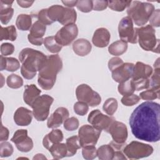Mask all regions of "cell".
<instances>
[{"label":"cell","mask_w":160,"mask_h":160,"mask_svg":"<svg viewBox=\"0 0 160 160\" xmlns=\"http://www.w3.org/2000/svg\"><path fill=\"white\" fill-rule=\"evenodd\" d=\"M131 132L138 139L155 142L160 139V105L146 101L139 105L129 118Z\"/></svg>","instance_id":"6da1fadb"},{"label":"cell","mask_w":160,"mask_h":160,"mask_svg":"<svg viewBox=\"0 0 160 160\" xmlns=\"http://www.w3.org/2000/svg\"><path fill=\"white\" fill-rule=\"evenodd\" d=\"M62 68V62L58 54L46 57L38 73V82L44 90H50L54 86L58 73Z\"/></svg>","instance_id":"7a4b0ae2"},{"label":"cell","mask_w":160,"mask_h":160,"mask_svg":"<svg viewBox=\"0 0 160 160\" xmlns=\"http://www.w3.org/2000/svg\"><path fill=\"white\" fill-rule=\"evenodd\" d=\"M46 57L42 52L32 48H26L22 49L19 54L22 76L26 79L34 78Z\"/></svg>","instance_id":"3957f363"},{"label":"cell","mask_w":160,"mask_h":160,"mask_svg":"<svg viewBox=\"0 0 160 160\" xmlns=\"http://www.w3.org/2000/svg\"><path fill=\"white\" fill-rule=\"evenodd\" d=\"M154 10V6L151 3L134 1L128 7L127 14L136 25L142 26L148 22Z\"/></svg>","instance_id":"277c9868"},{"label":"cell","mask_w":160,"mask_h":160,"mask_svg":"<svg viewBox=\"0 0 160 160\" xmlns=\"http://www.w3.org/2000/svg\"><path fill=\"white\" fill-rule=\"evenodd\" d=\"M137 38L138 42L142 49L159 53V39L156 38V31L151 25L137 28Z\"/></svg>","instance_id":"5b68a950"},{"label":"cell","mask_w":160,"mask_h":160,"mask_svg":"<svg viewBox=\"0 0 160 160\" xmlns=\"http://www.w3.org/2000/svg\"><path fill=\"white\" fill-rule=\"evenodd\" d=\"M47 13L52 23L58 21L64 26L75 24L77 18V13L74 9L64 8L58 4L47 8Z\"/></svg>","instance_id":"8992f818"},{"label":"cell","mask_w":160,"mask_h":160,"mask_svg":"<svg viewBox=\"0 0 160 160\" xmlns=\"http://www.w3.org/2000/svg\"><path fill=\"white\" fill-rule=\"evenodd\" d=\"M111 135L112 141L109 144L115 149H121L124 145L128 138V129L122 122L114 120L106 131Z\"/></svg>","instance_id":"52a82bcc"},{"label":"cell","mask_w":160,"mask_h":160,"mask_svg":"<svg viewBox=\"0 0 160 160\" xmlns=\"http://www.w3.org/2000/svg\"><path fill=\"white\" fill-rule=\"evenodd\" d=\"M54 98L49 95L43 94L39 96L32 104V114L38 121H45L49 114V109Z\"/></svg>","instance_id":"ba28073f"},{"label":"cell","mask_w":160,"mask_h":160,"mask_svg":"<svg viewBox=\"0 0 160 160\" xmlns=\"http://www.w3.org/2000/svg\"><path fill=\"white\" fill-rule=\"evenodd\" d=\"M153 148L149 144L134 141L123 149V153L131 159H138L149 156L153 152Z\"/></svg>","instance_id":"9c48e42d"},{"label":"cell","mask_w":160,"mask_h":160,"mask_svg":"<svg viewBox=\"0 0 160 160\" xmlns=\"http://www.w3.org/2000/svg\"><path fill=\"white\" fill-rule=\"evenodd\" d=\"M118 32L121 40L132 44L137 43V28H134L133 22L129 16L124 17L120 21Z\"/></svg>","instance_id":"30bf717a"},{"label":"cell","mask_w":160,"mask_h":160,"mask_svg":"<svg viewBox=\"0 0 160 160\" xmlns=\"http://www.w3.org/2000/svg\"><path fill=\"white\" fill-rule=\"evenodd\" d=\"M76 96L79 101L84 102L91 107L97 106L101 102L99 93L86 84H81L76 88Z\"/></svg>","instance_id":"8fae6325"},{"label":"cell","mask_w":160,"mask_h":160,"mask_svg":"<svg viewBox=\"0 0 160 160\" xmlns=\"http://www.w3.org/2000/svg\"><path fill=\"white\" fill-rule=\"evenodd\" d=\"M101 131L94 128L92 125L84 124L78 131L79 142L81 148L95 146L100 137Z\"/></svg>","instance_id":"7c38bea8"},{"label":"cell","mask_w":160,"mask_h":160,"mask_svg":"<svg viewBox=\"0 0 160 160\" xmlns=\"http://www.w3.org/2000/svg\"><path fill=\"white\" fill-rule=\"evenodd\" d=\"M78 28L76 24L65 25L56 34V41L62 46H69L78 36Z\"/></svg>","instance_id":"4fadbf2b"},{"label":"cell","mask_w":160,"mask_h":160,"mask_svg":"<svg viewBox=\"0 0 160 160\" xmlns=\"http://www.w3.org/2000/svg\"><path fill=\"white\" fill-rule=\"evenodd\" d=\"M115 118L111 116L102 114L99 109L92 111L88 115V121L96 129L100 131H105L109 128Z\"/></svg>","instance_id":"5bb4252c"},{"label":"cell","mask_w":160,"mask_h":160,"mask_svg":"<svg viewBox=\"0 0 160 160\" xmlns=\"http://www.w3.org/2000/svg\"><path fill=\"white\" fill-rule=\"evenodd\" d=\"M11 141L15 144L17 149L23 152H29L33 148V141L28 136L26 129H18L14 133Z\"/></svg>","instance_id":"9a60e30c"},{"label":"cell","mask_w":160,"mask_h":160,"mask_svg":"<svg viewBox=\"0 0 160 160\" xmlns=\"http://www.w3.org/2000/svg\"><path fill=\"white\" fill-rule=\"evenodd\" d=\"M46 26L36 21L32 25L30 32L28 35V39L30 43L35 46H41L44 42L43 36L45 34Z\"/></svg>","instance_id":"2e32d148"},{"label":"cell","mask_w":160,"mask_h":160,"mask_svg":"<svg viewBox=\"0 0 160 160\" xmlns=\"http://www.w3.org/2000/svg\"><path fill=\"white\" fill-rule=\"evenodd\" d=\"M134 64L131 62H124L112 71V79L118 83H121L131 78Z\"/></svg>","instance_id":"e0dca14e"},{"label":"cell","mask_w":160,"mask_h":160,"mask_svg":"<svg viewBox=\"0 0 160 160\" xmlns=\"http://www.w3.org/2000/svg\"><path fill=\"white\" fill-rule=\"evenodd\" d=\"M69 115L68 110L64 107L57 108L55 111L50 116L47 121V126L48 128L55 129L59 127Z\"/></svg>","instance_id":"ac0fdd59"},{"label":"cell","mask_w":160,"mask_h":160,"mask_svg":"<svg viewBox=\"0 0 160 160\" xmlns=\"http://www.w3.org/2000/svg\"><path fill=\"white\" fill-rule=\"evenodd\" d=\"M32 116V111L24 107H20L16 110L13 118L18 126H27L31 124Z\"/></svg>","instance_id":"d6986e66"},{"label":"cell","mask_w":160,"mask_h":160,"mask_svg":"<svg viewBox=\"0 0 160 160\" xmlns=\"http://www.w3.org/2000/svg\"><path fill=\"white\" fill-rule=\"evenodd\" d=\"M111 34L109 31L104 28L97 29L93 34L92 42L98 48H105L109 42Z\"/></svg>","instance_id":"ffe728a7"},{"label":"cell","mask_w":160,"mask_h":160,"mask_svg":"<svg viewBox=\"0 0 160 160\" xmlns=\"http://www.w3.org/2000/svg\"><path fill=\"white\" fill-rule=\"evenodd\" d=\"M152 72V68L151 66L138 61L134 66L131 79L137 80L140 79H149Z\"/></svg>","instance_id":"44dd1931"},{"label":"cell","mask_w":160,"mask_h":160,"mask_svg":"<svg viewBox=\"0 0 160 160\" xmlns=\"http://www.w3.org/2000/svg\"><path fill=\"white\" fill-rule=\"evenodd\" d=\"M13 2L9 0L0 1V20L4 24H7L13 16L14 9L12 8Z\"/></svg>","instance_id":"7402d4cb"},{"label":"cell","mask_w":160,"mask_h":160,"mask_svg":"<svg viewBox=\"0 0 160 160\" xmlns=\"http://www.w3.org/2000/svg\"><path fill=\"white\" fill-rule=\"evenodd\" d=\"M92 46L90 42L84 38L76 40L72 44L73 51L79 56H85L90 53Z\"/></svg>","instance_id":"603a6c76"},{"label":"cell","mask_w":160,"mask_h":160,"mask_svg":"<svg viewBox=\"0 0 160 160\" xmlns=\"http://www.w3.org/2000/svg\"><path fill=\"white\" fill-rule=\"evenodd\" d=\"M41 91L35 84L26 85L23 93L24 102L31 106L34 101L40 96Z\"/></svg>","instance_id":"cb8c5ba5"},{"label":"cell","mask_w":160,"mask_h":160,"mask_svg":"<svg viewBox=\"0 0 160 160\" xmlns=\"http://www.w3.org/2000/svg\"><path fill=\"white\" fill-rule=\"evenodd\" d=\"M63 139V134L60 129H52L42 139L43 146L49 149L54 144L61 142Z\"/></svg>","instance_id":"d4e9b609"},{"label":"cell","mask_w":160,"mask_h":160,"mask_svg":"<svg viewBox=\"0 0 160 160\" xmlns=\"http://www.w3.org/2000/svg\"><path fill=\"white\" fill-rule=\"evenodd\" d=\"M20 68L19 61L12 57L7 58L2 55L0 56V69L6 70L10 72L17 71Z\"/></svg>","instance_id":"484cf974"},{"label":"cell","mask_w":160,"mask_h":160,"mask_svg":"<svg viewBox=\"0 0 160 160\" xmlns=\"http://www.w3.org/2000/svg\"><path fill=\"white\" fill-rule=\"evenodd\" d=\"M52 158L55 159H62L67 157V147L65 143H57L51 146L48 149Z\"/></svg>","instance_id":"4316f807"},{"label":"cell","mask_w":160,"mask_h":160,"mask_svg":"<svg viewBox=\"0 0 160 160\" xmlns=\"http://www.w3.org/2000/svg\"><path fill=\"white\" fill-rule=\"evenodd\" d=\"M128 49L127 42L122 41L118 40L112 44H111L108 47L109 52L115 56H118L124 54Z\"/></svg>","instance_id":"83f0119b"},{"label":"cell","mask_w":160,"mask_h":160,"mask_svg":"<svg viewBox=\"0 0 160 160\" xmlns=\"http://www.w3.org/2000/svg\"><path fill=\"white\" fill-rule=\"evenodd\" d=\"M16 25L18 29L21 31H28L32 26L31 16L26 14H21L18 15L16 21Z\"/></svg>","instance_id":"f1b7e54d"},{"label":"cell","mask_w":160,"mask_h":160,"mask_svg":"<svg viewBox=\"0 0 160 160\" xmlns=\"http://www.w3.org/2000/svg\"><path fill=\"white\" fill-rule=\"evenodd\" d=\"M114 152L110 144H104L97 149V156L101 160H111L113 159Z\"/></svg>","instance_id":"f546056e"},{"label":"cell","mask_w":160,"mask_h":160,"mask_svg":"<svg viewBox=\"0 0 160 160\" xmlns=\"http://www.w3.org/2000/svg\"><path fill=\"white\" fill-rule=\"evenodd\" d=\"M66 147H67V157H71L74 156L76 152L78 149L81 148L79 142L78 136H73L68 138L66 139Z\"/></svg>","instance_id":"4dcf8cb0"},{"label":"cell","mask_w":160,"mask_h":160,"mask_svg":"<svg viewBox=\"0 0 160 160\" xmlns=\"http://www.w3.org/2000/svg\"><path fill=\"white\" fill-rule=\"evenodd\" d=\"M0 41L9 40L14 41L17 38V32L14 26H9L7 27H1Z\"/></svg>","instance_id":"1f68e13d"},{"label":"cell","mask_w":160,"mask_h":160,"mask_svg":"<svg viewBox=\"0 0 160 160\" xmlns=\"http://www.w3.org/2000/svg\"><path fill=\"white\" fill-rule=\"evenodd\" d=\"M45 48L51 53H58L62 49V46L60 45L56 40L54 36H48L44 39L43 42Z\"/></svg>","instance_id":"d6a6232c"},{"label":"cell","mask_w":160,"mask_h":160,"mask_svg":"<svg viewBox=\"0 0 160 160\" xmlns=\"http://www.w3.org/2000/svg\"><path fill=\"white\" fill-rule=\"evenodd\" d=\"M159 87H151L139 94V97L143 100L151 101L159 98Z\"/></svg>","instance_id":"836d02e7"},{"label":"cell","mask_w":160,"mask_h":160,"mask_svg":"<svg viewBox=\"0 0 160 160\" xmlns=\"http://www.w3.org/2000/svg\"><path fill=\"white\" fill-rule=\"evenodd\" d=\"M118 90L119 93L123 96L133 94V92L135 91V88L132 81L130 79L124 82L119 83L118 86Z\"/></svg>","instance_id":"e575fe53"},{"label":"cell","mask_w":160,"mask_h":160,"mask_svg":"<svg viewBox=\"0 0 160 160\" xmlns=\"http://www.w3.org/2000/svg\"><path fill=\"white\" fill-rule=\"evenodd\" d=\"M118 105L117 100L115 98H110L105 101L102 106V109L108 115L112 116L118 109Z\"/></svg>","instance_id":"d590c367"},{"label":"cell","mask_w":160,"mask_h":160,"mask_svg":"<svg viewBox=\"0 0 160 160\" xmlns=\"http://www.w3.org/2000/svg\"><path fill=\"white\" fill-rule=\"evenodd\" d=\"M6 83L9 88L12 89H18L23 85V80L19 75L11 74L8 76Z\"/></svg>","instance_id":"8d00e7d4"},{"label":"cell","mask_w":160,"mask_h":160,"mask_svg":"<svg viewBox=\"0 0 160 160\" xmlns=\"http://www.w3.org/2000/svg\"><path fill=\"white\" fill-rule=\"evenodd\" d=\"M131 3V1H109L108 6L113 11L121 12L128 8Z\"/></svg>","instance_id":"74e56055"},{"label":"cell","mask_w":160,"mask_h":160,"mask_svg":"<svg viewBox=\"0 0 160 160\" xmlns=\"http://www.w3.org/2000/svg\"><path fill=\"white\" fill-rule=\"evenodd\" d=\"M82 155L84 159L87 160L94 159L97 157V149L95 146H89L82 148Z\"/></svg>","instance_id":"f35d334b"},{"label":"cell","mask_w":160,"mask_h":160,"mask_svg":"<svg viewBox=\"0 0 160 160\" xmlns=\"http://www.w3.org/2000/svg\"><path fill=\"white\" fill-rule=\"evenodd\" d=\"M14 151L12 146L8 142L2 141L0 144V156L1 158L9 157L12 155Z\"/></svg>","instance_id":"ab89813d"},{"label":"cell","mask_w":160,"mask_h":160,"mask_svg":"<svg viewBox=\"0 0 160 160\" xmlns=\"http://www.w3.org/2000/svg\"><path fill=\"white\" fill-rule=\"evenodd\" d=\"M140 97L136 94H132L127 96H124L121 101L122 104L126 106H132L138 103L140 101Z\"/></svg>","instance_id":"60d3db41"},{"label":"cell","mask_w":160,"mask_h":160,"mask_svg":"<svg viewBox=\"0 0 160 160\" xmlns=\"http://www.w3.org/2000/svg\"><path fill=\"white\" fill-rule=\"evenodd\" d=\"M64 128L68 131H72L77 129L79 127V120L76 117L68 118L64 122Z\"/></svg>","instance_id":"b9f144b4"},{"label":"cell","mask_w":160,"mask_h":160,"mask_svg":"<svg viewBox=\"0 0 160 160\" xmlns=\"http://www.w3.org/2000/svg\"><path fill=\"white\" fill-rule=\"evenodd\" d=\"M77 8L82 12H89L92 9V1L80 0L78 1L76 4Z\"/></svg>","instance_id":"7bdbcfd3"},{"label":"cell","mask_w":160,"mask_h":160,"mask_svg":"<svg viewBox=\"0 0 160 160\" xmlns=\"http://www.w3.org/2000/svg\"><path fill=\"white\" fill-rule=\"evenodd\" d=\"M73 108L75 113L79 116H84L88 112L89 106L84 102L78 101L74 104Z\"/></svg>","instance_id":"ee69618b"},{"label":"cell","mask_w":160,"mask_h":160,"mask_svg":"<svg viewBox=\"0 0 160 160\" xmlns=\"http://www.w3.org/2000/svg\"><path fill=\"white\" fill-rule=\"evenodd\" d=\"M132 81L135 88V91H137L148 89L150 86L149 79H140L132 80Z\"/></svg>","instance_id":"f6af8a7d"},{"label":"cell","mask_w":160,"mask_h":160,"mask_svg":"<svg viewBox=\"0 0 160 160\" xmlns=\"http://www.w3.org/2000/svg\"><path fill=\"white\" fill-rule=\"evenodd\" d=\"M160 68L159 66L154 67V71L151 76L150 86L151 87H159L160 86Z\"/></svg>","instance_id":"bcb514c9"},{"label":"cell","mask_w":160,"mask_h":160,"mask_svg":"<svg viewBox=\"0 0 160 160\" xmlns=\"http://www.w3.org/2000/svg\"><path fill=\"white\" fill-rule=\"evenodd\" d=\"M38 21H40L41 22H42V24H44V25H50L51 24H52V21L49 19L48 16V13H47V8L46 9H42L41 10H40L38 14Z\"/></svg>","instance_id":"7dc6e473"},{"label":"cell","mask_w":160,"mask_h":160,"mask_svg":"<svg viewBox=\"0 0 160 160\" xmlns=\"http://www.w3.org/2000/svg\"><path fill=\"white\" fill-rule=\"evenodd\" d=\"M160 10L159 9H157L154 10L149 18V22L152 27L158 28L160 25Z\"/></svg>","instance_id":"c3c4849f"},{"label":"cell","mask_w":160,"mask_h":160,"mask_svg":"<svg viewBox=\"0 0 160 160\" xmlns=\"http://www.w3.org/2000/svg\"><path fill=\"white\" fill-rule=\"evenodd\" d=\"M14 46L13 44L9 42L2 43L1 46V55L4 56H6L8 55H11L14 52Z\"/></svg>","instance_id":"681fc988"},{"label":"cell","mask_w":160,"mask_h":160,"mask_svg":"<svg viewBox=\"0 0 160 160\" xmlns=\"http://www.w3.org/2000/svg\"><path fill=\"white\" fill-rule=\"evenodd\" d=\"M123 63L124 62L122 59L118 57H114L111 58L108 61V68L112 72L115 69L122 65Z\"/></svg>","instance_id":"f907efd6"},{"label":"cell","mask_w":160,"mask_h":160,"mask_svg":"<svg viewBox=\"0 0 160 160\" xmlns=\"http://www.w3.org/2000/svg\"><path fill=\"white\" fill-rule=\"evenodd\" d=\"M108 6V1H92V9L94 11H103Z\"/></svg>","instance_id":"816d5d0a"},{"label":"cell","mask_w":160,"mask_h":160,"mask_svg":"<svg viewBox=\"0 0 160 160\" xmlns=\"http://www.w3.org/2000/svg\"><path fill=\"white\" fill-rule=\"evenodd\" d=\"M9 130L7 128L4 127L1 123V132H0V141H6L9 138Z\"/></svg>","instance_id":"f5cc1de1"},{"label":"cell","mask_w":160,"mask_h":160,"mask_svg":"<svg viewBox=\"0 0 160 160\" xmlns=\"http://www.w3.org/2000/svg\"><path fill=\"white\" fill-rule=\"evenodd\" d=\"M34 1H21V0H18L17 2L19 4V6L23 8H28L32 6V4L34 3Z\"/></svg>","instance_id":"db71d44e"},{"label":"cell","mask_w":160,"mask_h":160,"mask_svg":"<svg viewBox=\"0 0 160 160\" xmlns=\"http://www.w3.org/2000/svg\"><path fill=\"white\" fill-rule=\"evenodd\" d=\"M126 157L125 156L124 154L121 151H117L114 152V157L112 159H126Z\"/></svg>","instance_id":"11a10c76"},{"label":"cell","mask_w":160,"mask_h":160,"mask_svg":"<svg viewBox=\"0 0 160 160\" xmlns=\"http://www.w3.org/2000/svg\"><path fill=\"white\" fill-rule=\"evenodd\" d=\"M78 1H62V2L68 8H72L74 6H76Z\"/></svg>","instance_id":"9f6ffc18"},{"label":"cell","mask_w":160,"mask_h":160,"mask_svg":"<svg viewBox=\"0 0 160 160\" xmlns=\"http://www.w3.org/2000/svg\"><path fill=\"white\" fill-rule=\"evenodd\" d=\"M32 159H46L47 158L44 156V154L39 153L36 154V156H34Z\"/></svg>","instance_id":"6f0895ef"}]
</instances>
